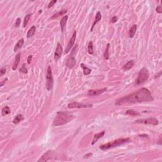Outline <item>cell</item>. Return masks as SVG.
I'll return each instance as SVG.
<instances>
[{"mask_svg": "<svg viewBox=\"0 0 162 162\" xmlns=\"http://www.w3.org/2000/svg\"><path fill=\"white\" fill-rule=\"evenodd\" d=\"M2 115L3 116H5L6 115H8L11 113V110H10V108H9L8 106H5L4 107H3V108L2 109Z\"/></svg>", "mask_w": 162, "mask_h": 162, "instance_id": "cb8c5ba5", "label": "cell"}, {"mask_svg": "<svg viewBox=\"0 0 162 162\" xmlns=\"http://www.w3.org/2000/svg\"><path fill=\"white\" fill-rule=\"evenodd\" d=\"M63 53V48L61 46V44L60 43H58L57 44L56 49L55 53H54V60H58L61 58V54H62Z\"/></svg>", "mask_w": 162, "mask_h": 162, "instance_id": "9c48e42d", "label": "cell"}, {"mask_svg": "<svg viewBox=\"0 0 162 162\" xmlns=\"http://www.w3.org/2000/svg\"><path fill=\"white\" fill-rule=\"evenodd\" d=\"M131 142V139L129 138H122V139H118L115 140L111 142H108L107 144H103L100 146V149L103 151L105 150H108V149H111V148H115V147H118L124 144L125 143H128V142Z\"/></svg>", "mask_w": 162, "mask_h": 162, "instance_id": "3957f363", "label": "cell"}, {"mask_svg": "<svg viewBox=\"0 0 162 162\" xmlns=\"http://www.w3.org/2000/svg\"><path fill=\"white\" fill-rule=\"evenodd\" d=\"M32 55H29L28 57V59H27V63L28 64H30V62L32 61Z\"/></svg>", "mask_w": 162, "mask_h": 162, "instance_id": "836d02e7", "label": "cell"}, {"mask_svg": "<svg viewBox=\"0 0 162 162\" xmlns=\"http://www.w3.org/2000/svg\"><path fill=\"white\" fill-rule=\"evenodd\" d=\"M81 67L82 68L83 72H84V74L85 75V76H88V75H89V74H91L92 70H91V68H88V67H87L85 64H84V63H81Z\"/></svg>", "mask_w": 162, "mask_h": 162, "instance_id": "ffe728a7", "label": "cell"}, {"mask_svg": "<svg viewBox=\"0 0 162 162\" xmlns=\"http://www.w3.org/2000/svg\"><path fill=\"white\" fill-rule=\"evenodd\" d=\"M6 72V68L5 67H2L1 69H0V76L2 77V76L5 74V73Z\"/></svg>", "mask_w": 162, "mask_h": 162, "instance_id": "f546056e", "label": "cell"}, {"mask_svg": "<svg viewBox=\"0 0 162 162\" xmlns=\"http://www.w3.org/2000/svg\"><path fill=\"white\" fill-rule=\"evenodd\" d=\"M20 23H21V19L20 18H18L17 19V20L15 21V26L16 27H18L20 25Z\"/></svg>", "mask_w": 162, "mask_h": 162, "instance_id": "4dcf8cb0", "label": "cell"}, {"mask_svg": "<svg viewBox=\"0 0 162 162\" xmlns=\"http://www.w3.org/2000/svg\"><path fill=\"white\" fill-rule=\"evenodd\" d=\"M76 35H77V33H76V31H74V33L72 34V36L70 38V41L68 42V45L66 47L65 51V54L66 53H68L69 51H70V50L72 49V46H74V43H75V41H76Z\"/></svg>", "mask_w": 162, "mask_h": 162, "instance_id": "ba28073f", "label": "cell"}, {"mask_svg": "<svg viewBox=\"0 0 162 162\" xmlns=\"http://www.w3.org/2000/svg\"><path fill=\"white\" fill-rule=\"evenodd\" d=\"M19 71H20V72L24 73V74H27V69L26 68L25 64H24L22 66V67L20 68V70H19Z\"/></svg>", "mask_w": 162, "mask_h": 162, "instance_id": "f1b7e54d", "label": "cell"}, {"mask_svg": "<svg viewBox=\"0 0 162 162\" xmlns=\"http://www.w3.org/2000/svg\"><path fill=\"white\" fill-rule=\"evenodd\" d=\"M24 120V117L23 115H21V114H19V115H17L15 117V118L13 119V124H18L19 122H21L22 120Z\"/></svg>", "mask_w": 162, "mask_h": 162, "instance_id": "603a6c76", "label": "cell"}, {"mask_svg": "<svg viewBox=\"0 0 162 162\" xmlns=\"http://www.w3.org/2000/svg\"><path fill=\"white\" fill-rule=\"evenodd\" d=\"M68 15H65L61 19V21H60V27H61V29L62 32H64L65 30L66 27V24H67V20H68Z\"/></svg>", "mask_w": 162, "mask_h": 162, "instance_id": "7c38bea8", "label": "cell"}, {"mask_svg": "<svg viewBox=\"0 0 162 162\" xmlns=\"http://www.w3.org/2000/svg\"><path fill=\"white\" fill-rule=\"evenodd\" d=\"M56 2H57L56 0H54V1H52L50 2V3H49L48 6V8H50L51 7H52V6H53L56 3Z\"/></svg>", "mask_w": 162, "mask_h": 162, "instance_id": "1f68e13d", "label": "cell"}, {"mask_svg": "<svg viewBox=\"0 0 162 162\" xmlns=\"http://www.w3.org/2000/svg\"><path fill=\"white\" fill-rule=\"evenodd\" d=\"M107 91V88H103L101 89H96V90H89L88 91V96H96L100 94H102Z\"/></svg>", "mask_w": 162, "mask_h": 162, "instance_id": "30bf717a", "label": "cell"}, {"mask_svg": "<svg viewBox=\"0 0 162 162\" xmlns=\"http://www.w3.org/2000/svg\"><path fill=\"white\" fill-rule=\"evenodd\" d=\"M125 113H126L127 115H130V116H133V117H135V116H139V115H140L139 113L134 111V110H132V109H129V110L126 111Z\"/></svg>", "mask_w": 162, "mask_h": 162, "instance_id": "d4e9b609", "label": "cell"}, {"mask_svg": "<svg viewBox=\"0 0 162 162\" xmlns=\"http://www.w3.org/2000/svg\"><path fill=\"white\" fill-rule=\"evenodd\" d=\"M92 155V153H88V154H87V155H85L84 157V158H89V157H91Z\"/></svg>", "mask_w": 162, "mask_h": 162, "instance_id": "74e56055", "label": "cell"}, {"mask_svg": "<svg viewBox=\"0 0 162 162\" xmlns=\"http://www.w3.org/2000/svg\"><path fill=\"white\" fill-rule=\"evenodd\" d=\"M74 119V116L68 112L59 111L56 115L55 118L53 122V126H59L63 125L67 123L70 122V121Z\"/></svg>", "mask_w": 162, "mask_h": 162, "instance_id": "7a4b0ae2", "label": "cell"}, {"mask_svg": "<svg viewBox=\"0 0 162 162\" xmlns=\"http://www.w3.org/2000/svg\"><path fill=\"white\" fill-rule=\"evenodd\" d=\"M101 13H100V11H98V13H96V15L95 20H94V22H93V24H92V27H91V31H92V30H93V28H94L95 25L97 23L100 21V20H101Z\"/></svg>", "mask_w": 162, "mask_h": 162, "instance_id": "2e32d148", "label": "cell"}, {"mask_svg": "<svg viewBox=\"0 0 162 162\" xmlns=\"http://www.w3.org/2000/svg\"><path fill=\"white\" fill-rule=\"evenodd\" d=\"M162 135H160V136L159 139H158V141H157V144H159V145H162Z\"/></svg>", "mask_w": 162, "mask_h": 162, "instance_id": "8d00e7d4", "label": "cell"}, {"mask_svg": "<svg viewBox=\"0 0 162 162\" xmlns=\"http://www.w3.org/2000/svg\"><path fill=\"white\" fill-rule=\"evenodd\" d=\"M105 131H102V132H100V133L94 134V137H93V140H92V145H94V144L98 141V139H100V138L103 137L104 134H105Z\"/></svg>", "mask_w": 162, "mask_h": 162, "instance_id": "4fadbf2b", "label": "cell"}, {"mask_svg": "<svg viewBox=\"0 0 162 162\" xmlns=\"http://www.w3.org/2000/svg\"><path fill=\"white\" fill-rule=\"evenodd\" d=\"M154 99L151 92L146 88H141L137 91L125 96L116 100V105H122L124 104H134L137 103L148 102Z\"/></svg>", "mask_w": 162, "mask_h": 162, "instance_id": "6da1fadb", "label": "cell"}, {"mask_svg": "<svg viewBox=\"0 0 162 162\" xmlns=\"http://www.w3.org/2000/svg\"><path fill=\"white\" fill-rule=\"evenodd\" d=\"M134 65V60H131V61H128L126 64H125L124 66H123V70H125V71H127V70H130L131 68H132Z\"/></svg>", "mask_w": 162, "mask_h": 162, "instance_id": "9a60e30c", "label": "cell"}, {"mask_svg": "<svg viewBox=\"0 0 162 162\" xmlns=\"http://www.w3.org/2000/svg\"><path fill=\"white\" fill-rule=\"evenodd\" d=\"M137 28V25L134 24L132 26V27H131V28H130L129 32V37H131V38H132V37L134 36L135 32H136Z\"/></svg>", "mask_w": 162, "mask_h": 162, "instance_id": "d6986e66", "label": "cell"}, {"mask_svg": "<svg viewBox=\"0 0 162 162\" xmlns=\"http://www.w3.org/2000/svg\"><path fill=\"white\" fill-rule=\"evenodd\" d=\"M111 22L112 23H115V22H117V17H116V16H115V17H113L112 18V19H111Z\"/></svg>", "mask_w": 162, "mask_h": 162, "instance_id": "e575fe53", "label": "cell"}, {"mask_svg": "<svg viewBox=\"0 0 162 162\" xmlns=\"http://www.w3.org/2000/svg\"><path fill=\"white\" fill-rule=\"evenodd\" d=\"M24 43V39H21L19 41L17 42V44H15L14 47V51H17V50H19V49H20L22 47L23 44Z\"/></svg>", "mask_w": 162, "mask_h": 162, "instance_id": "44dd1931", "label": "cell"}, {"mask_svg": "<svg viewBox=\"0 0 162 162\" xmlns=\"http://www.w3.org/2000/svg\"><path fill=\"white\" fill-rule=\"evenodd\" d=\"M8 81V79H5L4 80H3V81H2L1 82V84H0V86L1 87H3V85H4V84H5V82H6V81Z\"/></svg>", "mask_w": 162, "mask_h": 162, "instance_id": "d590c367", "label": "cell"}, {"mask_svg": "<svg viewBox=\"0 0 162 162\" xmlns=\"http://www.w3.org/2000/svg\"><path fill=\"white\" fill-rule=\"evenodd\" d=\"M134 123L157 125L158 124V120L155 118H145V119H138L137 120H135L134 122Z\"/></svg>", "mask_w": 162, "mask_h": 162, "instance_id": "8992f818", "label": "cell"}, {"mask_svg": "<svg viewBox=\"0 0 162 162\" xmlns=\"http://www.w3.org/2000/svg\"><path fill=\"white\" fill-rule=\"evenodd\" d=\"M20 53H19L18 54L16 55L15 57V61L14 62V64H13V67H12V69L13 70H15L17 69V67L19 65V63H20Z\"/></svg>", "mask_w": 162, "mask_h": 162, "instance_id": "e0dca14e", "label": "cell"}, {"mask_svg": "<svg viewBox=\"0 0 162 162\" xmlns=\"http://www.w3.org/2000/svg\"><path fill=\"white\" fill-rule=\"evenodd\" d=\"M36 26H32L31 27H30V28L28 30V31L27 32V38H30V37H32L34 35V34H35V32H36Z\"/></svg>", "mask_w": 162, "mask_h": 162, "instance_id": "ac0fdd59", "label": "cell"}, {"mask_svg": "<svg viewBox=\"0 0 162 162\" xmlns=\"http://www.w3.org/2000/svg\"><path fill=\"white\" fill-rule=\"evenodd\" d=\"M30 17H31V14H27V15H26L24 18V24H23V27H26V26L28 24V21L30 20Z\"/></svg>", "mask_w": 162, "mask_h": 162, "instance_id": "83f0119b", "label": "cell"}, {"mask_svg": "<svg viewBox=\"0 0 162 162\" xmlns=\"http://www.w3.org/2000/svg\"><path fill=\"white\" fill-rule=\"evenodd\" d=\"M53 85V78L52 71L50 66H48L47 68V72H46V87L48 91H50L52 89Z\"/></svg>", "mask_w": 162, "mask_h": 162, "instance_id": "5b68a950", "label": "cell"}, {"mask_svg": "<svg viewBox=\"0 0 162 162\" xmlns=\"http://www.w3.org/2000/svg\"><path fill=\"white\" fill-rule=\"evenodd\" d=\"M109 44H107V48H106L105 51V53L103 54V56L105 58V59L106 60H108L109 59Z\"/></svg>", "mask_w": 162, "mask_h": 162, "instance_id": "4316f807", "label": "cell"}, {"mask_svg": "<svg viewBox=\"0 0 162 162\" xmlns=\"http://www.w3.org/2000/svg\"><path fill=\"white\" fill-rule=\"evenodd\" d=\"M52 154H53V152L51 151H48L47 152H46L44 155L42 156L38 160L37 162H46V161H48L51 159V157L52 156Z\"/></svg>", "mask_w": 162, "mask_h": 162, "instance_id": "8fae6325", "label": "cell"}, {"mask_svg": "<svg viewBox=\"0 0 162 162\" xmlns=\"http://www.w3.org/2000/svg\"><path fill=\"white\" fill-rule=\"evenodd\" d=\"M156 11H157V13H162V6L159 5L156 8Z\"/></svg>", "mask_w": 162, "mask_h": 162, "instance_id": "d6a6232c", "label": "cell"}, {"mask_svg": "<svg viewBox=\"0 0 162 162\" xmlns=\"http://www.w3.org/2000/svg\"><path fill=\"white\" fill-rule=\"evenodd\" d=\"M72 62L76 64V60H75V58H74V56H73L72 54H70V58H69L68 59V60H67V67H68L69 68H72V67H74L75 65L73 64Z\"/></svg>", "mask_w": 162, "mask_h": 162, "instance_id": "5bb4252c", "label": "cell"}, {"mask_svg": "<svg viewBox=\"0 0 162 162\" xmlns=\"http://www.w3.org/2000/svg\"><path fill=\"white\" fill-rule=\"evenodd\" d=\"M149 77V74L148 70L146 68H142L141 69L138 75V77L135 81V85H139L143 84L148 79Z\"/></svg>", "mask_w": 162, "mask_h": 162, "instance_id": "277c9868", "label": "cell"}, {"mask_svg": "<svg viewBox=\"0 0 162 162\" xmlns=\"http://www.w3.org/2000/svg\"><path fill=\"white\" fill-rule=\"evenodd\" d=\"M88 52L90 54H93L94 53V45L92 41H90L88 44Z\"/></svg>", "mask_w": 162, "mask_h": 162, "instance_id": "484cf974", "label": "cell"}, {"mask_svg": "<svg viewBox=\"0 0 162 162\" xmlns=\"http://www.w3.org/2000/svg\"><path fill=\"white\" fill-rule=\"evenodd\" d=\"M67 13V10H61V11H59V12H58V13H55V14L53 15L51 17V19H56V18H58V17H60V16L66 14Z\"/></svg>", "mask_w": 162, "mask_h": 162, "instance_id": "7402d4cb", "label": "cell"}, {"mask_svg": "<svg viewBox=\"0 0 162 162\" xmlns=\"http://www.w3.org/2000/svg\"><path fill=\"white\" fill-rule=\"evenodd\" d=\"M92 105H86V104L81 103L74 101L68 105L69 108H90L92 107Z\"/></svg>", "mask_w": 162, "mask_h": 162, "instance_id": "52a82bcc", "label": "cell"}]
</instances>
